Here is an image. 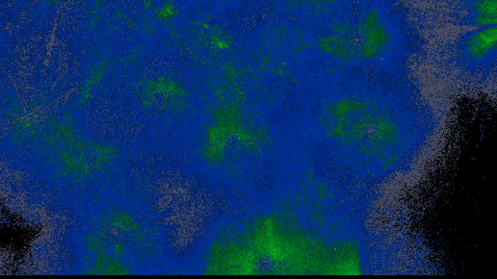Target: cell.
<instances>
[{
  "label": "cell",
  "instance_id": "1",
  "mask_svg": "<svg viewBox=\"0 0 497 279\" xmlns=\"http://www.w3.org/2000/svg\"><path fill=\"white\" fill-rule=\"evenodd\" d=\"M497 40L496 27H491L472 35L466 43V52L475 61L482 60L493 49Z\"/></svg>",
  "mask_w": 497,
  "mask_h": 279
}]
</instances>
